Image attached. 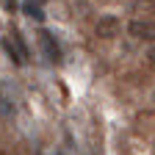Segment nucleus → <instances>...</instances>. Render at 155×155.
<instances>
[{"mask_svg":"<svg viewBox=\"0 0 155 155\" xmlns=\"http://www.w3.org/2000/svg\"><path fill=\"white\" fill-rule=\"evenodd\" d=\"M150 61H152V64H155V50H150Z\"/></svg>","mask_w":155,"mask_h":155,"instance_id":"423d86ee","label":"nucleus"},{"mask_svg":"<svg viewBox=\"0 0 155 155\" xmlns=\"http://www.w3.org/2000/svg\"><path fill=\"white\" fill-rule=\"evenodd\" d=\"M116 25H119V22H116L114 17H103V19H100V25H97V33H100V36H114Z\"/></svg>","mask_w":155,"mask_h":155,"instance_id":"20e7f679","label":"nucleus"},{"mask_svg":"<svg viewBox=\"0 0 155 155\" xmlns=\"http://www.w3.org/2000/svg\"><path fill=\"white\" fill-rule=\"evenodd\" d=\"M133 3H152V0H133Z\"/></svg>","mask_w":155,"mask_h":155,"instance_id":"0eeeda50","label":"nucleus"},{"mask_svg":"<svg viewBox=\"0 0 155 155\" xmlns=\"http://www.w3.org/2000/svg\"><path fill=\"white\" fill-rule=\"evenodd\" d=\"M22 11H25V17L36 19V22H42V19H45V11H42V6H39V3H31V0H28V3H22Z\"/></svg>","mask_w":155,"mask_h":155,"instance_id":"39448f33","label":"nucleus"},{"mask_svg":"<svg viewBox=\"0 0 155 155\" xmlns=\"http://www.w3.org/2000/svg\"><path fill=\"white\" fill-rule=\"evenodd\" d=\"M39 42H42V50H45V55H47V61H50V64H58V61H61V47L55 45L53 33L42 31V33H39Z\"/></svg>","mask_w":155,"mask_h":155,"instance_id":"f03ea898","label":"nucleus"},{"mask_svg":"<svg viewBox=\"0 0 155 155\" xmlns=\"http://www.w3.org/2000/svg\"><path fill=\"white\" fill-rule=\"evenodd\" d=\"M39 3H42V0H39Z\"/></svg>","mask_w":155,"mask_h":155,"instance_id":"6e6552de","label":"nucleus"},{"mask_svg":"<svg viewBox=\"0 0 155 155\" xmlns=\"http://www.w3.org/2000/svg\"><path fill=\"white\" fill-rule=\"evenodd\" d=\"M130 36L139 39V42H155V22L152 19H133L127 25Z\"/></svg>","mask_w":155,"mask_h":155,"instance_id":"f257e3e1","label":"nucleus"},{"mask_svg":"<svg viewBox=\"0 0 155 155\" xmlns=\"http://www.w3.org/2000/svg\"><path fill=\"white\" fill-rule=\"evenodd\" d=\"M0 111H3L6 116H11L17 111V97H14V89L8 83L0 81Z\"/></svg>","mask_w":155,"mask_h":155,"instance_id":"7ed1b4c3","label":"nucleus"}]
</instances>
